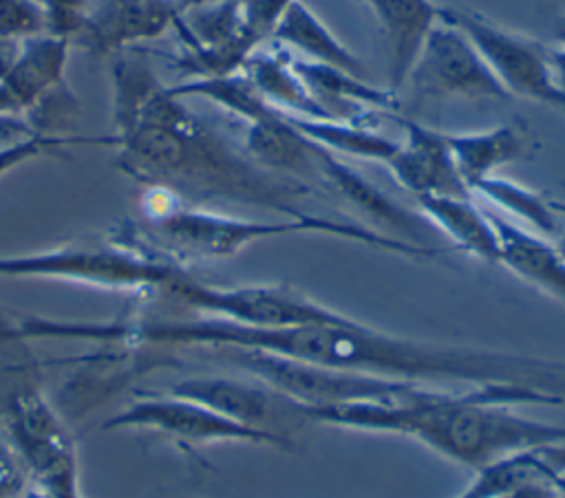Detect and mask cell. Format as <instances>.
I'll use <instances>...</instances> for the list:
<instances>
[{
	"label": "cell",
	"instance_id": "cell-11",
	"mask_svg": "<svg viewBox=\"0 0 565 498\" xmlns=\"http://www.w3.org/2000/svg\"><path fill=\"white\" fill-rule=\"evenodd\" d=\"M68 37L40 33L18 44L0 68V134L20 139L38 134L20 119L38 112L64 84Z\"/></svg>",
	"mask_w": 565,
	"mask_h": 498
},
{
	"label": "cell",
	"instance_id": "cell-19",
	"mask_svg": "<svg viewBox=\"0 0 565 498\" xmlns=\"http://www.w3.org/2000/svg\"><path fill=\"white\" fill-rule=\"evenodd\" d=\"M278 46V44H276ZM241 73L249 79L254 90L276 110L302 119H333L305 86L294 71L287 48H256L245 59Z\"/></svg>",
	"mask_w": 565,
	"mask_h": 498
},
{
	"label": "cell",
	"instance_id": "cell-4",
	"mask_svg": "<svg viewBox=\"0 0 565 498\" xmlns=\"http://www.w3.org/2000/svg\"><path fill=\"white\" fill-rule=\"evenodd\" d=\"M115 229L181 267L196 260H225L254 242L294 234L335 236L415 260H430L448 251L417 247L366 225L318 214L309 218H282L271 223L247 220L212 207L190 205L159 187H141L139 218L126 220Z\"/></svg>",
	"mask_w": 565,
	"mask_h": 498
},
{
	"label": "cell",
	"instance_id": "cell-13",
	"mask_svg": "<svg viewBox=\"0 0 565 498\" xmlns=\"http://www.w3.org/2000/svg\"><path fill=\"white\" fill-rule=\"evenodd\" d=\"M311 145H313L320 183L324 190H331L344 203L355 207L360 214L382 225L386 236L399 238L417 247L446 249L433 242V236L437 234V229L422 216V212L415 214L408 207L395 203L391 196L377 190L371 181H366L358 170L344 163L338 154L320 148L313 141Z\"/></svg>",
	"mask_w": 565,
	"mask_h": 498
},
{
	"label": "cell",
	"instance_id": "cell-7",
	"mask_svg": "<svg viewBox=\"0 0 565 498\" xmlns=\"http://www.w3.org/2000/svg\"><path fill=\"white\" fill-rule=\"evenodd\" d=\"M163 297L192 313L256 328L329 324L347 317L344 313L333 311L287 284L214 286L201 282L188 269L172 280Z\"/></svg>",
	"mask_w": 565,
	"mask_h": 498
},
{
	"label": "cell",
	"instance_id": "cell-1",
	"mask_svg": "<svg viewBox=\"0 0 565 498\" xmlns=\"http://www.w3.org/2000/svg\"><path fill=\"white\" fill-rule=\"evenodd\" d=\"M174 339L192 353L245 348L395 381L492 390L516 405L565 403V359L411 339L349 315L329 324L256 328L192 313L177 322Z\"/></svg>",
	"mask_w": 565,
	"mask_h": 498
},
{
	"label": "cell",
	"instance_id": "cell-32",
	"mask_svg": "<svg viewBox=\"0 0 565 498\" xmlns=\"http://www.w3.org/2000/svg\"><path fill=\"white\" fill-rule=\"evenodd\" d=\"M554 245L558 247V251L565 256V234H558L556 236V240H554Z\"/></svg>",
	"mask_w": 565,
	"mask_h": 498
},
{
	"label": "cell",
	"instance_id": "cell-18",
	"mask_svg": "<svg viewBox=\"0 0 565 498\" xmlns=\"http://www.w3.org/2000/svg\"><path fill=\"white\" fill-rule=\"evenodd\" d=\"M371 7L388 48V86L399 88L439 20L433 0H362Z\"/></svg>",
	"mask_w": 565,
	"mask_h": 498
},
{
	"label": "cell",
	"instance_id": "cell-10",
	"mask_svg": "<svg viewBox=\"0 0 565 498\" xmlns=\"http://www.w3.org/2000/svg\"><path fill=\"white\" fill-rule=\"evenodd\" d=\"M166 392L192 399L245 427L278 434L291 441L289 430L309 423L305 408L256 377L199 375L183 377Z\"/></svg>",
	"mask_w": 565,
	"mask_h": 498
},
{
	"label": "cell",
	"instance_id": "cell-5",
	"mask_svg": "<svg viewBox=\"0 0 565 498\" xmlns=\"http://www.w3.org/2000/svg\"><path fill=\"white\" fill-rule=\"evenodd\" d=\"M183 269L117 229L104 240L0 256V278L62 280L130 295H163Z\"/></svg>",
	"mask_w": 565,
	"mask_h": 498
},
{
	"label": "cell",
	"instance_id": "cell-12",
	"mask_svg": "<svg viewBox=\"0 0 565 498\" xmlns=\"http://www.w3.org/2000/svg\"><path fill=\"white\" fill-rule=\"evenodd\" d=\"M408 79L428 97H459L470 101L512 99L472 42L441 20L430 29Z\"/></svg>",
	"mask_w": 565,
	"mask_h": 498
},
{
	"label": "cell",
	"instance_id": "cell-16",
	"mask_svg": "<svg viewBox=\"0 0 565 498\" xmlns=\"http://www.w3.org/2000/svg\"><path fill=\"white\" fill-rule=\"evenodd\" d=\"M289 59L305 86L333 119L362 123V117H369L373 110L393 112L399 106L391 90L377 88L358 75L327 64L307 62L302 57L289 55Z\"/></svg>",
	"mask_w": 565,
	"mask_h": 498
},
{
	"label": "cell",
	"instance_id": "cell-27",
	"mask_svg": "<svg viewBox=\"0 0 565 498\" xmlns=\"http://www.w3.org/2000/svg\"><path fill=\"white\" fill-rule=\"evenodd\" d=\"M26 485L29 478L24 467L7 434L0 432V498H20Z\"/></svg>",
	"mask_w": 565,
	"mask_h": 498
},
{
	"label": "cell",
	"instance_id": "cell-22",
	"mask_svg": "<svg viewBox=\"0 0 565 498\" xmlns=\"http://www.w3.org/2000/svg\"><path fill=\"white\" fill-rule=\"evenodd\" d=\"M271 40L278 46L296 48L307 62L327 64L351 75L362 77L364 64L327 29V24L302 2L291 0V4L278 18Z\"/></svg>",
	"mask_w": 565,
	"mask_h": 498
},
{
	"label": "cell",
	"instance_id": "cell-24",
	"mask_svg": "<svg viewBox=\"0 0 565 498\" xmlns=\"http://www.w3.org/2000/svg\"><path fill=\"white\" fill-rule=\"evenodd\" d=\"M470 194H479L490 205L523 220L539 236H545V238L558 236V223H556L554 209L550 207V198L541 196L539 192L525 185H519L510 178H501L494 174L479 181Z\"/></svg>",
	"mask_w": 565,
	"mask_h": 498
},
{
	"label": "cell",
	"instance_id": "cell-2",
	"mask_svg": "<svg viewBox=\"0 0 565 498\" xmlns=\"http://www.w3.org/2000/svg\"><path fill=\"white\" fill-rule=\"evenodd\" d=\"M110 77L115 165L141 187H159L201 207L241 205L282 218L313 216L305 201L316 196V187L256 165L194 115L143 59L119 55Z\"/></svg>",
	"mask_w": 565,
	"mask_h": 498
},
{
	"label": "cell",
	"instance_id": "cell-15",
	"mask_svg": "<svg viewBox=\"0 0 565 498\" xmlns=\"http://www.w3.org/2000/svg\"><path fill=\"white\" fill-rule=\"evenodd\" d=\"M179 13L177 0H99L86 9L77 37L97 51H121L161 35Z\"/></svg>",
	"mask_w": 565,
	"mask_h": 498
},
{
	"label": "cell",
	"instance_id": "cell-30",
	"mask_svg": "<svg viewBox=\"0 0 565 498\" xmlns=\"http://www.w3.org/2000/svg\"><path fill=\"white\" fill-rule=\"evenodd\" d=\"M20 498H49V496H46L42 489H38L35 485H31V483H29V485H26V489L22 491V496H20Z\"/></svg>",
	"mask_w": 565,
	"mask_h": 498
},
{
	"label": "cell",
	"instance_id": "cell-8",
	"mask_svg": "<svg viewBox=\"0 0 565 498\" xmlns=\"http://www.w3.org/2000/svg\"><path fill=\"white\" fill-rule=\"evenodd\" d=\"M439 20L459 29L483 57L510 97H525L565 110V90L547 62L545 44L463 9H441Z\"/></svg>",
	"mask_w": 565,
	"mask_h": 498
},
{
	"label": "cell",
	"instance_id": "cell-17",
	"mask_svg": "<svg viewBox=\"0 0 565 498\" xmlns=\"http://www.w3.org/2000/svg\"><path fill=\"white\" fill-rule=\"evenodd\" d=\"M486 212L499 236V264L527 284L565 302V256L558 247L550 238L519 227L492 209Z\"/></svg>",
	"mask_w": 565,
	"mask_h": 498
},
{
	"label": "cell",
	"instance_id": "cell-28",
	"mask_svg": "<svg viewBox=\"0 0 565 498\" xmlns=\"http://www.w3.org/2000/svg\"><path fill=\"white\" fill-rule=\"evenodd\" d=\"M547 48V62L552 66V73L558 82V86L565 90V20L556 29V37Z\"/></svg>",
	"mask_w": 565,
	"mask_h": 498
},
{
	"label": "cell",
	"instance_id": "cell-6",
	"mask_svg": "<svg viewBox=\"0 0 565 498\" xmlns=\"http://www.w3.org/2000/svg\"><path fill=\"white\" fill-rule=\"evenodd\" d=\"M2 423L31 485L49 498H84L75 439L35 386L9 394Z\"/></svg>",
	"mask_w": 565,
	"mask_h": 498
},
{
	"label": "cell",
	"instance_id": "cell-9",
	"mask_svg": "<svg viewBox=\"0 0 565 498\" xmlns=\"http://www.w3.org/2000/svg\"><path fill=\"white\" fill-rule=\"evenodd\" d=\"M104 430H146L183 445L254 443L267 447H294V441L245 427L223 414L170 392L141 394L104 421Z\"/></svg>",
	"mask_w": 565,
	"mask_h": 498
},
{
	"label": "cell",
	"instance_id": "cell-23",
	"mask_svg": "<svg viewBox=\"0 0 565 498\" xmlns=\"http://www.w3.org/2000/svg\"><path fill=\"white\" fill-rule=\"evenodd\" d=\"M285 117L302 137L338 156L344 154L386 165L399 145L397 141L373 132L362 123H351L342 119H302L289 115Z\"/></svg>",
	"mask_w": 565,
	"mask_h": 498
},
{
	"label": "cell",
	"instance_id": "cell-3",
	"mask_svg": "<svg viewBox=\"0 0 565 498\" xmlns=\"http://www.w3.org/2000/svg\"><path fill=\"white\" fill-rule=\"evenodd\" d=\"M501 392L428 386L397 403H347L305 408L309 423L415 439L472 472L514 452L565 445V425L510 410Z\"/></svg>",
	"mask_w": 565,
	"mask_h": 498
},
{
	"label": "cell",
	"instance_id": "cell-21",
	"mask_svg": "<svg viewBox=\"0 0 565 498\" xmlns=\"http://www.w3.org/2000/svg\"><path fill=\"white\" fill-rule=\"evenodd\" d=\"M444 139L468 192H472L479 181L494 176L499 167L530 154L527 137L512 126H497L490 130L461 134L444 132Z\"/></svg>",
	"mask_w": 565,
	"mask_h": 498
},
{
	"label": "cell",
	"instance_id": "cell-25",
	"mask_svg": "<svg viewBox=\"0 0 565 498\" xmlns=\"http://www.w3.org/2000/svg\"><path fill=\"white\" fill-rule=\"evenodd\" d=\"M49 33L46 9L40 0H0V40L20 42Z\"/></svg>",
	"mask_w": 565,
	"mask_h": 498
},
{
	"label": "cell",
	"instance_id": "cell-26",
	"mask_svg": "<svg viewBox=\"0 0 565 498\" xmlns=\"http://www.w3.org/2000/svg\"><path fill=\"white\" fill-rule=\"evenodd\" d=\"M291 0H243L241 13L247 33L260 46L265 37H271V31Z\"/></svg>",
	"mask_w": 565,
	"mask_h": 498
},
{
	"label": "cell",
	"instance_id": "cell-20",
	"mask_svg": "<svg viewBox=\"0 0 565 498\" xmlns=\"http://www.w3.org/2000/svg\"><path fill=\"white\" fill-rule=\"evenodd\" d=\"M415 201L422 216L457 249L483 262L499 264V236L488 212L475 205L470 196H419Z\"/></svg>",
	"mask_w": 565,
	"mask_h": 498
},
{
	"label": "cell",
	"instance_id": "cell-14",
	"mask_svg": "<svg viewBox=\"0 0 565 498\" xmlns=\"http://www.w3.org/2000/svg\"><path fill=\"white\" fill-rule=\"evenodd\" d=\"M404 130V141L386 163L393 178L419 196H472L463 185L444 132L426 128L411 119H395Z\"/></svg>",
	"mask_w": 565,
	"mask_h": 498
},
{
	"label": "cell",
	"instance_id": "cell-31",
	"mask_svg": "<svg viewBox=\"0 0 565 498\" xmlns=\"http://www.w3.org/2000/svg\"><path fill=\"white\" fill-rule=\"evenodd\" d=\"M550 207L554 209V214H556V216H565V201L550 198Z\"/></svg>",
	"mask_w": 565,
	"mask_h": 498
},
{
	"label": "cell",
	"instance_id": "cell-29",
	"mask_svg": "<svg viewBox=\"0 0 565 498\" xmlns=\"http://www.w3.org/2000/svg\"><path fill=\"white\" fill-rule=\"evenodd\" d=\"M13 322L4 315V311L0 308V344H7V342H13Z\"/></svg>",
	"mask_w": 565,
	"mask_h": 498
}]
</instances>
